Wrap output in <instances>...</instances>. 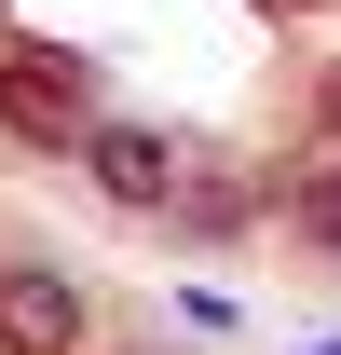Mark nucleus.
Returning a JSON list of instances; mask_svg holds the SVG:
<instances>
[{
    "mask_svg": "<svg viewBox=\"0 0 341 355\" xmlns=\"http://www.w3.org/2000/svg\"><path fill=\"white\" fill-rule=\"evenodd\" d=\"M273 219H287L300 260H341V150H314V164L273 178Z\"/></svg>",
    "mask_w": 341,
    "mask_h": 355,
    "instance_id": "nucleus-5",
    "label": "nucleus"
},
{
    "mask_svg": "<svg viewBox=\"0 0 341 355\" xmlns=\"http://www.w3.org/2000/svg\"><path fill=\"white\" fill-rule=\"evenodd\" d=\"M0 28H14V0H0Z\"/></svg>",
    "mask_w": 341,
    "mask_h": 355,
    "instance_id": "nucleus-8",
    "label": "nucleus"
},
{
    "mask_svg": "<svg viewBox=\"0 0 341 355\" xmlns=\"http://www.w3.org/2000/svg\"><path fill=\"white\" fill-rule=\"evenodd\" d=\"M314 123H328V150H341V55L314 69Z\"/></svg>",
    "mask_w": 341,
    "mask_h": 355,
    "instance_id": "nucleus-6",
    "label": "nucleus"
},
{
    "mask_svg": "<svg viewBox=\"0 0 341 355\" xmlns=\"http://www.w3.org/2000/svg\"><path fill=\"white\" fill-rule=\"evenodd\" d=\"M96 110H110L96 55L42 42V28H0V137H14V150H82Z\"/></svg>",
    "mask_w": 341,
    "mask_h": 355,
    "instance_id": "nucleus-1",
    "label": "nucleus"
},
{
    "mask_svg": "<svg viewBox=\"0 0 341 355\" xmlns=\"http://www.w3.org/2000/svg\"><path fill=\"white\" fill-rule=\"evenodd\" d=\"M246 219H273V178H246V164H191L177 205H164L177 246H218V232H246Z\"/></svg>",
    "mask_w": 341,
    "mask_h": 355,
    "instance_id": "nucleus-4",
    "label": "nucleus"
},
{
    "mask_svg": "<svg viewBox=\"0 0 341 355\" xmlns=\"http://www.w3.org/2000/svg\"><path fill=\"white\" fill-rule=\"evenodd\" d=\"M0 355H96V287L69 260H0Z\"/></svg>",
    "mask_w": 341,
    "mask_h": 355,
    "instance_id": "nucleus-2",
    "label": "nucleus"
},
{
    "mask_svg": "<svg viewBox=\"0 0 341 355\" xmlns=\"http://www.w3.org/2000/svg\"><path fill=\"white\" fill-rule=\"evenodd\" d=\"M259 14H314V0H259Z\"/></svg>",
    "mask_w": 341,
    "mask_h": 355,
    "instance_id": "nucleus-7",
    "label": "nucleus"
},
{
    "mask_svg": "<svg viewBox=\"0 0 341 355\" xmlns=\"http://www.w3.org/2000/svg\"><path fill=\"white\" fill-rule=\"evenodd\" d=\"M69 164H82L96 191L123 205V219H164V205H177V178H191V150H177L164 123H123V110H96V137L69 150Z\"/></svg>",
    "mask_w": 341,
    "mask_h": 355,
    "instance_id": "nucleus-3",
    "label": "nucleus"
}]
</instances>
